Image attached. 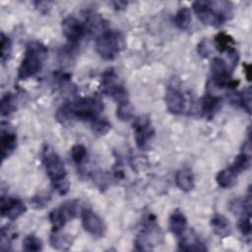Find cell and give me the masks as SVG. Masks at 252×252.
<instances>
[{
	"instance_id": "83f0119b",
	"label": "cell",
	"mask_w": 252,
	"mask_h": 252,
	"mask_svg": "<svg viewBox=\"0 0 252 252\" xmlns=\"http://www.w3.org/2000/svg\"><path fill=\"white\" fill-rule=\"evenodd\" d=\"M251 87H247L241 93H238V106H241L248 114L251 113Z\"/></svg>"
},
{
	"instance_id": "8fae6325",
	"label": "cell",
	"mask_w": 252,
	"mask_h": 252,
	"mask_svg": "<svg viewBox=\"0 0 252 252\" xmlns=\"http://www.w3.org/2000/svg\"><path fill=\"white\" fill-rule=\"evenodd\" d=\"M26 211L27 207L21 199L4 195L1 196L0 213L2 217L7 218L10 220H16L18 218L23 216Z\"/></svg>"
},
{
	"instance_id": "f1b7e54d",
	"label": "cell",
	"mask_w": 252,
	"mask_h": 252,
	"mask_svg": "<svg viewBox=\"0 0 252 252\" xmlns=\"http://www.w3.org/2000/svg\"><path fill=\"white\" fill-rule=\"evenodd\" d=\"M71 158L75 163L81 164L87 158V149L82 144H76L71 148Z\"/></svg>"
},
{
	"instance_id": "5b68a950",
	"label": "cell",
	"mask_w": 252,
	"mask_h": 252,
	"mask_svg": "<svg viewBox=\"0 0 252 252\" xmlns=\"http://www.w3.org/2000/svg\"><path fill=\"white\" fill-rule=\"evenodd\" d=\"M123 46V37L118 31L104 30L96 38L95 48L101 58L113 60Z\"/></svg>"
},
{
	"instance_id": "ffe728a7",
	"label": "cell",
	"mask_w": 252,
	"mask_h": 252,
	"mask_svg": "<svg viewBox=\"0 0 252 252\" xmlns=\"http://www.w3.org/2000/svg\"><path fill=\"white\" fill-rule=\"evenodd\" d=\"M50 245L57 250H68L73 245V237L69 234L59 233V231H53L50 236Z\"/></svg>"
},
{
	"instance_id": "d6986e66",
	"label": "cell",
	"mask_w": 252,
	"mask_h": 252,
	"mask_svg": "<svg viewBox=\"0 0 252 252\" xmlns=\"http://www.w3.org/2000/svg\"><path fill=\"white\" fill-rule=\"evenodd\" d=\"M237 177L238 174L230 166H227L226 168H223L218 172L216 176V181L218 185L221 188H230L235 185Z\"/></svg>"
},
{
	"instance_id": "ac0fdd59",
	"label": "cell",
	"mask_w": 252,
	"mask_h": 252,
	"mask_svg": "<svg viewBox=\"0 0 252 252\" xmlns=\"http://www.w3.org/2000/svg\"><path fill=\"white\" fill-rule=\"evenodd\" d=\"M211 226L220 237H226L230 234V223L222 215L215 214L211 219Z\"/></svg>"
},
{
	"instance_id": "ba28073f",
	"label": "cell",
	"mask_w": 252,
	"mask_h": 252,
	"mask_svg": "<svg viewBox=\"0 0 252 252\" xmlns=\"http://www.w3.org/2000/svg\"><path fill=\"white\" fill-rule=\"evenodd\" d=\"M133 131L136 146L146 151L150 147V143L155 135V130L152 126L151 119L148 115H140L133 122Z\"/></svg>"
},
{
	"instance_id": "9a60e30c",
	"label": "cell",
	"mask_w": 252,
	"mask_h": 252,
	"mask_svg": "<svg viewBox=\"0 0 252 252\" xmlns=\"http://www.w3.org/2000/svg\"><path fill=\"white\" fill-rule=\"evenodd\" d=\"M220 97L215 94L207 93L201 99V113L206 118H213L220 105Z\"/></svg>"
},
{
	"instance_id": "836d02e7",
	"label": "cell",
	"mask_w": 252,
	"mask_h": 252,
	"mask_svg": "<svg viewBox=\"0 0 252 252\" xmlns=\"http://www.w3.org/2000/svg\"><path fill=\"white\" fill-rule=\"evenodd\" d=\"M111 4L114 6V8L116 10H123L127 7L128 2L127 1H114V2H111Z\"/></svg>"
},
{
	"instance_id": "8992f818",
	"label": "cell",
	"mask_w": 252,
	"mask_h": 252,
	"mask_svg": "<svg viewBox=\"0 0 252 252\" xmlns=\"http://www.w3.org/2000/svg\"><path fill=\"white\" fill-rule=\"evenodd\" d=\"M100 87L103 94L111 96L117 102L128 99L127 91L113 68H108L102 73Z\"/></svg>"
},
{
	"instance_id": "f546056e",
	"label": "cell",
	"mask_w": 252,
	"mask_h": 252,
	"mask_svg": "<svg viewBox=\"0 0 252 252\" xmlns=\"http://www.w3.org/2000/svg\"><path fill=\"white\" fill-rule=\"evenodd\" d=\"M50 200H51V195L49 193L41 192L32 197L30 202L34 209H42L49 203Z\"/></svg>"
},
{
	"instance_id": "4316f807",
	"label": "cell",
	"mask_w": 252,
	"mask_h": 252,
	"mask_svg": "<svg viewBox=\"0 0 252 252\" xmlns=\"http://www.w3.org/2000/svg\"><path fill=\"white\" fill-rule=\"evenodd\" d=\"M91 128L94 134L97 136H102L109 131V129L111 128V125L105 118H101L99 116L98 118L91 122Z\"/></svg>"
},
{
	"instance_id": "52a82bcc",
	"label": "cell",
	"mask_w": 252,
	"mask_h": 252,
	"mask_svg": "<svg viewBox=\"0 0 252 252\" xmlns=\"http://www.w3.org/2000/svg\"><path fill=\"white\" fill-rule=\"evenodd\" d=\"M78 214V201L68 200L60 205V207L53 209L49 213V220L53 231H59L68 221L76 218Z\"/></svg>"
},
{
	"instance_id": "6da1fadb",
	"label": "cell",
	"mask_w": 252,
	"mask_h": 252,
	"mask_svg": "<svg viewBox=\"0 0 252 252\" xmlns=\"http://www.w3.org/2000/svg\"><path fill=\"white\" fill-rule=\"evenodd\" d=\"M102 109L103 104L99 98L94 96L81 97L64 103L58 108L56 117L62 123L70 120L88 121L91 123L99 117Z\"/></svg>"
},
{
	"instance_id": "1f68e13d",
	"label": "cell",
	"mask_w": 252,
	"mask_h": 252,
	"mask_svg": "<svg viewBox=\"0 0 252 252\" xmlns=\"http://www.w3.org/2000/svg\"><path fill=\"white\" fill-rule=\"evenodd\" d=\"M35 8L42 14H46L52 6V2L49 1H35L33 2Z\"/></svg>"
},
{
	"instance_id": "e0dca14e",
	"label": "cell",
	"mask_w": 252,
	"mask_h": 252,
	"mask_svg": "<svg viewBox=\"0 0 252 252\" xmlns=\"http://www.w3.org/2000/svg\"><path fill=\"white\" fill-rule=\"evenodd\" d=\"M175 183L183 192H190L195 187L194 174L189 168H181L176 172Z\"/></svg>"
},
{
	"instance_id": "4dcf8cb0",
	"label": "cell",
	"mask_w": 252,
	"mask_h": 252,
	"mask_svg": "<svg viewBox=\"0 0 252 252\" xmlns=\"http://www.w3.org/2000/svg\"><path fill=\"white\" fill-rule=\"evenodd\" d=\"M238 228L243 236L250 237L252 231L251 225V215H244L241 216L238 221Z\"/></svg>"
},
{
	"instance_id": "7c38bea8",
	"label": "cell",
	"mask_w": 252,
	"mask_h": 252,
	"mask_svg": "<svg viewBox=\"0 0 252 252\" xmlns=\"http://www.w3.org/2000/svg\"><path fill=\"white\" fill-rule=\"evenodd\" d=\"M17 148V134L8 126V124H1L0 130V150L2 161L8 158Z\"/></svg>"
},
{
	"instance_id": "cb8c5ba5",
	"label": "cell",
	"mask_w": 252,
	"mask_h": 252,
	"mask_svg": "<svg viewBox=\"0 0 252 252\" xmlns=\"http://www.w3.org/2000/svg\"><path fill=\"white\" fill-rule=\"evenodd\" d=\"M133 115H134V109L129 99H125L123 101L117 102L116 116L119 120L128 121L131 118H133Z\"/></svg>"
},
{
	"instance_id": "d6a6232c",
	"label": "cell",
	"mask_w": 252,
	"mask_h": 252,
	"mask_svg": "<svg viewBox=\"0 0 252 252\" xmlns=\"http://www.w3.org/2000/svg\"><path fill=\"white\" fill-rule=\"evenodd\" d=\"M197 50H198V53L202 56V57H207L210 53V49L208 47V44H207V41L206 40H202L199 44H198V47H197Z\"/></svg>"
},
{
	"instance_id": "7a4b0ae2",
	"label": "cell",
	"mask_w": 252,
	"mask_h": 252,
	"mask_svg": "<svg viewBox=\"0 0 252 252\" xmlns=\"http://www.w3.org/2000/svg\"><path fill=\"white\" fill-rule=\"evenodd\" d=\"M41 160L52 188L59 195L67 194L70 188V182L64 162L59 155L50 146L45 145L42 149Z\"/></svg>"
},
{
	"instance_id": "44dd1931",
	"label": "cell",
	"mask_w": 252,
	"mask_h": 252,
	"mask_svg": "<svg viewBox=\"0 0 252 252\" xmlns=\"http://www.w3.org/2000/svg\"><path fill=\"white\" fill-rule=\"evenodd\" d=\"M17 109V98L12 93H6L0 100V112L2 116H8Z\"/></svg>"
},
{
	"instance_id": "603a6c76",
	"label": "cell",
	"mask_w": 252,
	"mask_h": 252,
	"mask_svg": "<svg viewBox=\"0 0 252 252\" xmlns=\"http://www.w3.org/2000/svg\"><path fill=\"white\" fill-rule=\"evenodd\" d=\"M175 26L180 30H187L191 24V12L187 7L180 8L174 17Z\"/></svg>"
},
{
	"instance_id": "30bf717a",
	"label": "cell",
	"mask_w": 252,
	"mask_h": 252,
	"mask_svg": "<svg viewBox=\"0 0 252 252\" xmlns=\"http://www.w3.org/2000/svg\"><path fill=\"white\" fill-rule=\"evenodd\" d=\"M82 224L85 230L94 237H103L105 233V225L102 220L91 209H84L81 213Z\"/></svg>"
},
{
	"instance_id": "d4e9b609",
	"label": "cell",
	"mask_w": 252,
	"mask_h": 252,
	"mask_svg": "<svg viewBox=\"0 0 252 252\" xmlns=\"http://www.w3.org/2000/svg\"><path fill=\"white\" fill-rule=\"evenodd\" d=\"M1 44H0V60L2 64H5L12 53V41L9 36H7L3 32L0 35Z\"/></svg>"
},
{
	"instance_id": "7402d4cb",
	"label": "cell",
	"mask_w": 252,
	"mask_h": 252,
	"mask_svg": "<svg viewBox=\"0 0 252 252\" xmlns=\"http://www.w3.org/2000/svg\"><path fill=\"white\" fill-rule=\"evenodd\" d=\"M215 44L217 49L220 52H228L229 50L233 49L234 47V40L233 38L225 33V32H219L216 36H215Z\"/></svg>"
},
{
	"instance_id": "9c48e42d",
	"label": "cell",
	"mask_w": 252,
	"mask_h": 252,
	"mask_svg": "<svg viewBox=\"0 0 252 252\" xmlns=\"http://www.w3.org/2000/svg\"><path fill=\"white\" fill-rule=\"evenodd\" d=\"M62 32L68 39L70 46H77L88 32L85 22L79 21L74 16H68L62 21Z\"/></svg>"
},
{
	"instance_id": "2e32d148",
	"label": "cell",
	"mask_w": 252,
	"mask_h": 252,
	"mask_svg": "<svg viewBox=\"0 0 252 252\" xmlns=\"http://www.w3.org/2000/svg\"><path fill=\"white\" fill-rule=\"evenodd\" d=\"M169 229L171 233L177 237H180L187 229L186 217L180 210H175L172 212L169 218Z\"/></svg>"
},
{
	"instance_id": "5bb4252c",
	"label": "cell",
	"mask_w": 252,
	"mask_h": 252,
	"mask_svg": "<svg viewBox=\"0 0 252 252\" xmlns=\"http://www.w3.org/2000/svg\"><path fill=\"white\" fill-rule=\"evenodd\" d=\"M179 238V249L183 251H205L207 250L205 244L197 237L193 230L188 231L187 229L184 233L178 237Z\"/></svg>"
},
{
	"instance_id": "277c9868",
	"label": "cell",
	"mask_w": 252,
	"mask_h": 252,
	"mask_svg": "<svg viewBox=\"0 0 252 252\" xmlns=\"http://www.w3.org/2000/svg\"><path fill=\"white\" fill-rule=\"evenodd\" d=\"M47 56V47L39 41H30L26 47L24 57L18 69L17 78L20 81L35 76L42 69Z\"/></svg>"
},
{
	"instance_id": "e575fe53",
	"label": "cell",
	"mask_w": 252,
	"mask_h": 252,
	"mask_svg": "<svg viewBox=\"0 0 252 252\" xmlns=\"http://www.w3.org/2000/svg\"><path fill=\"white\" fill-rule=\"evenodd\" d=\"M245 67V74L248 81L251 80V65L250 64H244Z\"/></svg>"
},
{
	"instance_id": "4fadbf2b",
	"label": "cell",
	"mask_w": 252,
	"mask_h": 252,
	"mask_svg": "<svg viewBox=\"0 0 252 252\" xmlns=\"http://www.w3.org/2000/svg\"><path fill=\"white\" fill-rule=\"evenodd\" d=\"M167 110L175 115L183 113L186 107V99L184 94L175 87H168L164 96Z\"/></svg>"
},
{
	"instance_id": "3957f363",
	"label": "cell",
	"mask_w": 252,
	"mask_h": 252,
	"mask_svg": "<svg viewBox=\"0 0 252 252\" xmlns=\"http://www.w3.org/2000/svg\"><path fill=\"white\" fill-rule=\"evenodd\" d=\"M192 9L203 24L216 28L222 26L232 15V4L227 1H195Z\"/></svg>"
},
{
	"instance_id": "484cf974",
	"label": "cell",
	"mask_w": 252,
	"mask_h": 252,
	"mask_svg": "<svg viewBox=\"0 0 252 252\" xmlns=\"http://www.w3.org/2000/svg\"><path fill=\"white\" fill-rule=\"evenodd\" d=\"M23 249L30 252L40 251L42 250V242L36 235L29 234L23 240Z\"/></svg>"
}]
</instances>
